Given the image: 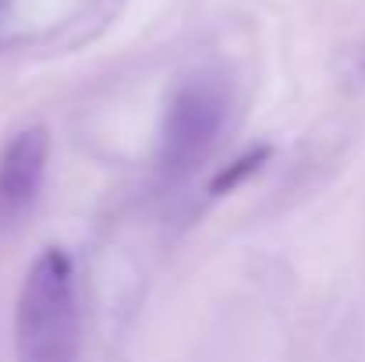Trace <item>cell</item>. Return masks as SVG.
Returning a JSON list of instances; mask_svg holds the SVG:
<instances>
[{"mask_svg":"<svg viewBox=\"0 0 365 362\" xmlns=\"http://www.w3.org/2000/svg\"><path fill=\"white\" fill-rule=\"evenodd\" d=\"M18 362H78V298L75 266L64 248H43L14 306Z\"/></svg>","mask_w":365,"mask_h":362,"instance_id":"1","label":"cell"},{"mask_svg":"<svg viewBox=\"0 0 365 362\" xmlns=\"http://www.w3.org/2000/svg\"><path fill=\"white\" fill-rule=\"evenodd\" d=\"M227 114H231V89L224 79H213V75L188 79L174 93L167 118H163L160 171L167 178L192 174L217 146V139L227 124Z\"/></svg>","mask_w":365,"mask_h":362,"instance_id":"2","label":"cell"},{"mask_svg":"<svg viewBox=\"0 0 365 362\" xmlns=\"http://www.w3.org/2000/svg\"><path fill=\"white\" fill-rule=\"evenodd\" d=\"M46 156H50V135L39 124L18 131L4 146L0 153V221H18L36 203Z\"/></svg>","mask_w":365,"mask_h":362,"instance_id":"3","label":"cell"},{"mask_svg":"<svg viewBox=\"0 0 365 362\" xmlns=\"http://www.w3.org/2000/svg\"><path fill=\"white\" fill-rule=\"evenodd\" d=\"M269 156H273L269 146H255V149H248L242 156H235L231 164H224V167L210 178V196H227V192H235L242 181H248L252 174L262 171V164H266Z\"/></svg>","mask_w":365,"mask_h":362,"instance_id":"4","label":"cell"}]
</instances>
